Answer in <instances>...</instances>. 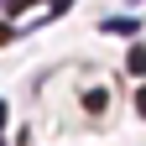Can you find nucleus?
<instances>
[{"mask_svg": "<svg viewBox=\"0 0 146 146\" xmlns=\"http://www.w3.org/2000/svg\"><path fill=\"white\" fill-rule=\"evenodd\" d=\"M84 110H94V115H99V110H104V89H89V94H84Z\"/></svg>", "mask_w": 146, "mask_h": 146, "instance_id": "obj_3", "label": "nucleus"}, {"mask_svg": "<svg viewBox=\"0 0 146 146\" xmlns=\"http://www.w3.org/2000/svg\"><path fill=\"white\" fill-rule=\"evenodd\" d=\"M136 110H141V115H146V89H141V94H136Z\"/></svg>", "mask_w": 146, "mask_h": 146, "instance_id": "obj_4", "label": "nucleus"}, {"mask_svg": "<svg viewBox=\"0 0 146 146\" xmlns=\"http://www.w3.org/2000/svg\"><path fill=\"white\" fill-rule=\"evenodd\" d=\"M125 68H131V73H146V47H131V58H125Z\"/></svg>", "mask_w": 146, "mask_h": 146, "instance_id": "obj_2", "label": "nucleus"}, {"mask_svg": "<svg viewBox=\"0 0 146 146\" xmlns=\"http://www.w3.org/2000/svg\"><path fill=\"white\" fill-rule=\"evenodd\" d=\"M104 31H115V36H131V31H136V21H131V16H110V21H104Z\"/></svg>", "mask_w": 146, "mask_h": 146, "instance_id": "obj_1", "label": "nucleus"}, {"mask_svg": "<svg viewBox=\"0 0 146 146\" xmlns=\"http://www.w3.org/2000/svg\"><path fill=\"white\" fill-rule=\"evenodd\" d=\"M131 5H141V0H131Z\"/></svg>", "mask_w": 146, "mask_h": 146, "instance_id": "obj_6", "label": "nucleus"}, {"mask_svg": "<svg viewBox=\"0 0 146 146\" xmlns=\"http://www.w3.org/2000/svg\"><path fill=\"white\" fill-rule=\"evenodd\" d=\"M0 125H5V104H0Z\"/></svg>", "mask_w": 146, "mask_h": 146, "instance_id": "obj_5", "label": "nucleus"}]
</instances>
